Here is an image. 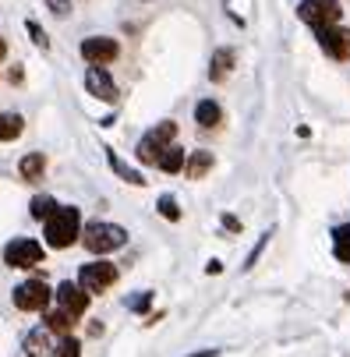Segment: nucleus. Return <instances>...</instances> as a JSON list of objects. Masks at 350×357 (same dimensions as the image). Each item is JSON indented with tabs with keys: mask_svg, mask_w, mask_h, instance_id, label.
<instances>
[{
	"mask_svg": "<svg viewBox=\"0 0 350 357\" xmlns=\"http://www.w3.org/2000/svg\"><path fill=\"white\" fill-rule=\"evenodd\" d=\"M131 308H135V312H145V308H149V297H145V294L135 297V301H131Z\"/></svg>",
	"mask_w": 350,
	"mask_h": 357,
	"instance_id": "nucleus-27",
	"label": "nucleus"
},
{
	"mask_svg": "<svg viewBox=\"0 0 350 357\" xmlns=\"http://www.w3.org/2000/svg\"><path fill=\"white\" fill-rule=\"evenodd\" d=\"M15 304L22 312H46L50 304V287L43 280H29V283H18L15 287Z\"/></svg>",
	"mask_w": 350,
	"mask_h": 357,
	"instance_id": "nucleus-7",
	"label": "nucleus"
},
{
	"mask_svg": "<svg viewBox=\"0 0 350 357\" xmlns=\"http://www.w3.org/2000/svg\"><path fill=\"white\" fill-rule=\"evenodd\" d=\"M297 15H301L305 25L312 29H329V25H340V0H301L297 4Z\"/></svg>",
	"mask_w": 350,
	"mask_h": 357,
	"instance_id": "nucleus-3",
	"label": "nucleus"
},
{
	"mask_svg": "<svg viewBox=\"0 0 350 357\" xmlns=\"http://www.w3.org/2000/svg\"><path fill=\"white\" fill-rule=\"evenodd\" d=\"M114 280H117V269L110 262H89L78 273V287L85 294H103L107 287H114Z\"/></svg>",
	"mask_w": 350,
	"mask_h": 357,
	"instance_id": "nucleus-5",
	"label": "nucleus"
},
{
	"mask_svg": "<svg viewBox=\"0 0 350 357\" xmlns=\"http://www.w3.org/2000/svg\"><path fill=\"white\" fill-rule=\"evenodd\" d=\"M78 237H82L78 209L64 206V209H54V216H46V241H50V248H71Z\"/></svg>",
	"mask_w": 350,
	"mask_h": 357,
	"instance_id": "nucleus-1",
	"label": "nucleus"
},
{
	"mask_svg": "<svg viewBox=\"0 0 350 357\" xmlns=\"http://www.w3.org/2000/svg\"><path fill=\"white\" fill-rule=\"evenodd\" d=\"M333 251H336L340 262H350V223H347V227H336V234H333Z\"/></svg>",
	"mask_w": 350,
	"mask_h": 357,
	"instance_id": "nucleus-20",
	"label": "nucleus"
},
{
	"mask_svg": "<svg viewBox=\"0 0 350 357\" xmlns=\"http://www.w3.org/2000/svg\"><path fill=\"white\" fill-rule=\"evenodd\" d=\"M54 357H82V343L75 340V336H64L61 340V347H57V354Z\"/></svg>",
	"mask_w": 350,
	"mask_h": 357,
	"instance_id": "nucleus-23",
	"label": "nucleus"
},
{
	"mask_svg": "<svg viewBox=\"0 0 350 357\" xmlns=\"http://www.w3.org/2000/svg\"><path fill=\"white\" fill-rule=\"evenodd\" d=\"M4 262H8L11 269L39 266V262H43V248H39L36 241H29V237H18V241H11V244L4 248Z\"/></svg>",
	"mask_w": 350,
	"mask_h": 357,
	"instance_id": "nucleus-6",
	"label": "nucleus"
},
{
	"mask_svg": "<svg viewBox=\"0 0 350 357\" xmlns=\"http://www.w3.org/2000/svg\"><path fill=\"white\" fill-rule=\"evenodd\" d=\"M29 32H32V39H36V46H39V50H46V46H50V39H46V32H43V29H39L36 22H29Z\"/></svg>",
	"mask_w": 350,
	"mask_h": 357,
	"instance_id": "nucleus-25",
	"label": "nucleus"
},
{
	"mask_svg": "<svg viewBox=\"0 0 350 357\" xmlns=\"http://www.w3.org/2000/svg\"><path fill=\"white\" fill-rule=\"evenodd\" d=\"M54 209H57V202H54V198H46V195L32 198V216H36V220H46V216H54Z\"/></svg>",
	"mask_w": 350,
	"mask_h": 357,
	"instance_id": "nucleus-21",
	"label": "nucleus"
},
{
	"mask_svg": "<svg viewBox=\"0 0 350 357\" xmlns=\"http://www.w3.org/2000/svg\"><path fill=\"white\" fill-rule=\"evenodd\" d=\"M85 89L96 99H103V103H114V99H117V85H114V78L103 68H89L85 71Z\"/></svg>",
	"mask_w": 350,
	"mask_h": 357,
	"instance_id": "nucleus-11",
	"label": "nucleus"
},
{
	"mask_svg": "<svg viewBox=\"0 0 350 357\" xmlns=\"http://www.w3.org/2000/svg\"><path fill=\"white\" fill-rule=\"evenodd\" d=\"M50 350H54V347H50V333L46 329H32L25 336V354L29 357H50Z\"/></svg>",
	"mask_w": 350,
	"mask_h": 357,
	"instance_id": "nucleus-13",
	"label": "nucleus"
},
{
	"mask_svg": "<svg viewBox=\"0 0 350 357\" xmlns=\"http://www.w3.org/2000/svg\"><path fill=\"white\" fill-rule=\"evenodd\" d=\"M43 322H46V326H43L46 333H68V329H71V315H68L64 308L46 312V315H43Z\"/></svg>",
	"mask_w": 350,
	"mask_h": 357,
	"instance_id": "nucleus-19",
	"label": "nucleus"
},
{
	"mask_svg": "<svg viewBox=\"0 0 350 357\" xmlns=\"http://www.w3.org/2000/svg\"><path fill=\"white\" fill-rule=\"evenodd\" d=\"M110 167H114V170H117V174H121V177H124L128 184H145V177H142L138 170H131L128 163H121V160L114 156V152H110Z\"/></svg>",
	"mask_w": 350,
	"mask_h": 357,
	"instance_id": "nucleus-22",
	"label": "nucleus"
},
{
	"mask_svg": "<svg viewBox=\"0 0 350 357\" xmlns=\"http://www.w3.org/2000/svg\"><path fill=\"white\" fill-rule=\"evenodd\" d=\"M43 170H46L43 152H29V156H22V163H18V174H22L25 181H39V177H43Z\"/></svg>",
	"mask_w": 350,
	"mask_h": 357,
	"instance_id": "nucleus-16",
	"label": "nucleus"
},
{
	"mask_svg": "<svg viewBox=\"0 0 350 357\" xmlns=\"http://www.w3.org/2000/svg\"><path fill=\"white\" fill-rule=\"evenodd\" d=\"M124 227H114V223H89L85 227V248L89 251H96V255H107V251H114V248H121L124 244Z\"/></svg>",
	"mask_w": 350,
	"mask_h": 357,
	"instance_id": "nucleus-4",
	"label": "nucleus"
},
{
	"mask_svg": "<svg viewBox=\"0 0 350 357\" xmlns=\"http://www.w3.org/2000/svg\"><path fill=\"white\" fill-rule=\"evenodd\" d=\"M22 128H25L22 114H0V142L18 138V135H22Z\"/></svg>",
	"mask_w": 350,
	"mask_h": 357,
	"instance_id": "nucleus-18",
	"label": "nucleus"
},
{
	"mask_svg": "<svg viewBox=\"0 0 350 357\" xmlns=\"http://www.w3.org/2000/svg\"><path fill=\"white\" fill-rule=\"evenodd\" d=\"M4 54H8V46H4V39H0V61H4Z\"/></svg>",
	"mask_w": 350,
	"mask_h": 357,
	"instance_id": "nucleus-28",
	"label": "nucleus"
},
{
	"mask_svg": "<svg viewBox=\"0 0 350 357\" xmlns=\"http://www.w3.org/2000/svg\"><path fill=\"white\" fill-rule=\"evenodd\" d=\"M156 167H160L163 174H177V170H184V149H181V145H167V149L160 152Z\"/></svg>",
	"mask_w": 350,
	"mask_h": 357,
	"instance_id": "nucleus-12",
	"label": "nucleus"
},
{
	"mask_svg": "<svg viewBox=\"0 0 350 357\" xmlns=\"http://www.w3.org/2000/svg\"><path fill=\"white\" fill-rule=\"evenodd\" d=\"M57 304H61L71 319H78V315H85V308H89V294H85L78 283H61V287H57Z\"/></svg>",
	"mask_w": 350,
	"mask_h": 357,
	"instance_id": "nucleus-10",
	"label": "nucleus"
},
{
	"mask_svg": "<svg viewBox=\"0 0 350 357\" xmlns=\"http://www.w3.org/2000/svg\"><path fill=\"white\" fill-rule=\"evenodd\" d=\"M195 121L202 124V128H216V124L223 121V110H220V103H213V99H202V103L195 107Z\"/></svg>",
	"mask_w": 350,
	"mask_h": 357,
	"instance_id": "nucleus-15",
	"label": "nucleus"
},
{
	"mask_svg": "<svg viewBox=\"0 0 350 357\" xmlns=\"http://www.w3.org/2000/svg\"><path fill=\"white\" fill-rule=\"evenodd\" d=\"M46 4L54 8L57 15H68V11H71V0H46Z\"/></svg>",
	"mask_w": 350,
	"mask_h": 357,
	"instance_id": "nucleus-26",
	"label": "nucleus"
},
{
	"mask_svg": "<svg viewBox=\"0 0 350 357\" xmlns=\"http://www.w3.org/2000/svg\"><path fill=\"white\" fill-rule=\"evenodd\" d=\"M174 135H177V124L174 121H163V124H156L149 135H142V142H138V163H156L160 160V152L167 149V145H174Z\"/></svg>",
	"mask_w": 350,
	"mask_h": 357,
	"instance_id": "nucleus-2",
	"label": "nucleus"
},
{
	"mask_svg": "<svg viewBox=\"0 0 350 357\" xmlns=\"http://www.w3.org/2000/svg\"><path fill=\"white\" fill-rule=\"evenodd\" d=\"M160 216H163V220H181V209H177V202H174L170 195L160 198Z\"/></svg>",
	"mask_w": 350,
	"mask_h": 357,
	"instance_id": "nucleus-24",
	"label": "nucleus"
},
{
	"mask_svg": "<svg viewBox=\"0 0 350 357\" xmlns=\"http://www.w3.org/2000/svg\"><path fill=\"white\" fill-rule=\"evenodd\" d=\"M117 54H121V46H117V39H110V36H92V39L82 43V57H85L92 68H103V64L117 61Z\"/></svg>",
	"mask_w": 350,
	"mask_h": 357,
	"instance_id": "nucleus-8",
	"label": "nucleus"
},
{
	"mask_svg": "<svg viewBox=\"0 0 350 357\" xmlns=\"http://www.w3.org/2000/svg\"><path fill=\"white\" fill-rule=\"evenodd\" d=\"M184 170H188L191 181H202L213 170V152H191V160L184 163Z\"/></svg>",
	"mask_w": 350,
	"mask_h": 357,
	"instance_id": "nucleus-14",
	"label": "nucleus"
},
{
	"mask_svg": "<svg viewBox=\"0 0 350 357\" xmlns=\"http://www.w3.org/2000/svg\"><path fill=\"white\" fill-rule=\"evenodd\" d=\"M319 46L333 61H350V29H340V25L319 29Z\"/></svg>",
	"mask_w": 350,
	"mask_h": 357,
	"instance_id": "nucleus-9",
	"label": "nucleus"
},
{
	"mask_svg": "<svg viewBox=\"0 0 350 357\" xmlns=\"http://www.w3.org/2000/svg\"><path fill=\"white\" fill-rule=\"evenodd\" d=\"M230 68H234V54H230V50H216L213 68H209V78H213V82H223V78L230 75Z\"/></svg>",
	"mask_w": 350,
	"mask_h": 357,
	"instance_id": "nucleus-17",
	"label": "nucleus"
}]
</instances>
